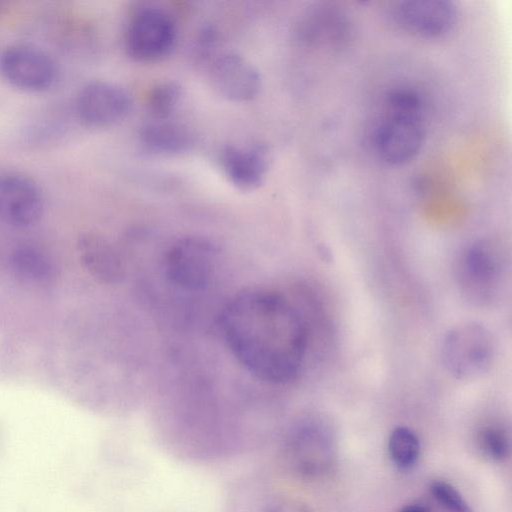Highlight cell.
<instances>
[{
    "label": "cell",
    "mask_w": 512,
    "mask_h": 512,
    "mask_svg": "<svg viewBox=\"0 0 512 512\" xmlns=\"http://www.w3.org/2000/svg\"><path fill=\"white\" fill-rule=\"evenodd\" d=\"M182 96L181 87L174 81L155 84L147 95V109L156 120L169 119Z\"/></svg>",
    "instance_id": "cell-19"
},
{
    "label": "cell",
    "mask_w": 512,
    "mask_h": 512,
    "mask_svg": "<svg viewBox=\"0 0 512 512\" xmlns=\"http://www.w3.org/2000/svg\"><path fill=\"white\" fill-rule=\"evenodd\" d=\"M263 512H307L302 506L289 501H275L267 505Z\"/></svg>",
    "instance_id": "cell-22"
},
{
    "label": "cell",
    "mask_w": 512,
    "mask_h": 512,
    "mask_svg": "<svg viewBox=\"0 0 512 512\" xmlns=\"http://www.w3.org/2000/svg\"><path fill=\"white\" fill-rule=\"evenodd\" d=\"M332 444L329 427L319 421L309 420L301 423L292 432L288 452L292 463L300 472L313 474L329 464Z\"/></svg>",
    "instance_id": "cell-12"
},
{
    "label": "cell",
    "mask_w": 512,
    "mask_h": 512,
    "mask_svg": "<svg viewBox=\"0 0 512 512\" xmlns=\"http://www.w3.org/2000/svg\"><path fill=\"white\" fill-rule=\"evenodd\" d=\"M212 89L221 97L233 102L250 101L261 88L258 69L245 57L228 52L218 56L209 69Z\"/></svg>",
    "instance_id": "cell-10"
},
{
    "label": "cell",
    "mask_w": 512,
    "mask_h": 512,
    "mask_svg": "<svg viewBox=\"0 0 512 512\" xmlns=\"http://www.w3.org/2000/svg\"><path fill=\"white\" fill-rule=\"evenodd\" d=\"M503 258L498 249L484 241L468 246L456 265V279L464 296L477 304L493 300L503 279Z\"/></svg>",
    "instance_id": "cell-4"
},
{
    "label": "cell",
    "mask_w": 512,
    "mask_h": 512,
    "mask_svg": "<svg viewBox=\"0 0 512 512\" xmlns=\"http://www.w3.org/2000/svg\"><path fill=\"white\" fill-rule=\"evenodd\" d=\"M482 453L494 461L503 460L509 453V442L506 435L495 428H485L478 437Z\"/></svg>",
    "instance_id": "cell-20"
},
{
    "label": "cell",
    "mask_w": 512,
    "mask_h": 512,
    "mask_svg": "<svg viewBox=\"0 0 512 512\" xmlns=\"http://www.w3.org/2000/svg\"><path fill=\"white\" fill-rule=\"evenodd\" d=\"M425 137V106L421 95L408 87L390 90L373 128L374 152L386 164L401 166L417 156Z\"/></svg>",
    "instance_id": "cell-2"
},
{
    "label": "cell",
    "mask_w": 512,
    "mask_h": 512,
    "mask_svg": "<svg viewBox=\"0 0 512 512\" xmlns=\"http://www.w3.org/2000/svg\"><path fill=\"white\" fill-rule=\"evenodd\" d=\"M219 325L232 355L255 378L285 384L301 372L307 326L283 295L265 289L240 292L222 309Z\"/></svg>",
    "instance_id": "cell-1"
},
{
    "label": "cell",
    "mask_w": 512,
    "mask_h": 512,
    "mask_svg": "<svg viewBox=\"0 0 512 512\" xmlns=\"http://www.w3.org/2000/svg\"><path fill=\"white\" fill-rule=\"evenodd\" d=\"M220 163L231 184L240 190H253L266 176L269 165L268 150L262 144H229L221 151Z\"/></svg>",
    "instance_id": "cell-13"
},
{
    "label": "cell",
    "mask_w": 512,
    "mask_h": 512,
    "mask_svg": "<svg viewBox=\"0 0 512 512\" xmlns=\"http://www.w3.org/2000/svg\"><path fill=\"white\" fill-rule=\"evenodd\" d=\"M389 16L402 30L425 38H440L457 23L458 9L448 0H404L393 2Z\"/></svg>",
    "instance_id": "cell-7"
},
{
    "label": "cell",
    "mask_w": 512,
    "mask_h": 512,
    "mask_svg": "<svg viewBox=\"0 0 512 512\" xmlns=\"http://www.w3.org/2000/svg\"><path fill=\"white\" fill-rule=\"evenodd\" d=\"M351 27L344 12L333 6H319L309 11L300 24L303 41L325 48H341L350 37Z\"/></svg>",
    "instance_id": "cell-14"
},
{
    "label": "cell",
    "mask_w": 512,
    "mask_h": 512,
    "mask_svg": "<svg viewBox=\"0 0 512 512\" xmlns=\"http://www.w3.org/2000/svg\"><path fill=\"white\" fill-rule=\"evenodd\" d=\"M399 512H428L427 509L418 504L404 506Z\"/></svg>",
    "instance_id": "cell-23"
},
{
    "label": "cell",
    "mask_w": 512,
    "mask_h": 512,
    "mask_svg": "<svg viewBox=\"0 0 512 512\" xmlns=\"http://www.w3.org/2000/svg\"><path fill=\"white\" fill-rule=\"evenodd\" d=\"M431 493L449 512H472L462 495L452 485L436 481L431 484Z\"/></svg>",
    "instance_id": "cell-21"
},
{
    "label": "cell",
    "mask_w": 512,
    "mask_h": 512,
    "mask_svg": "<svg viewBox=\"0 0 512 512\" xmlns=\"http://www.w3.org/2000/svg\"><path fill=\"white\" fill-rule=\"evenodd\" d=\"M10 265L14 273L24 281L46 284L55 276V266L50 257L34 245H20L10 255Z\"/></svg>",
    "instance_id": "cell-17"
},
{
    "label": "cell",
    "mask_w": 512,
    "mask_h": 512,
    "mask_svg": "<svg viewBox=\"0 0 512 512\" xmlns=\"http://www.w3.org/2000/svg\"><path fill=\"white\" fill-rule=\"evenodd\" d=\"M80 262L87 272L102 283H116L123 276V262L111 243L105 238L85 233L77 240Z\"/></svg>",
    "instance_id": "cell-15"
},
{
    "label": "cell",
    "mask_w": 512,
    "mask_h": 512,
    "mask_svg": "<svg viewBox=\"0 0 512 512\" xmlns=\"http://www.w3.org/2000/svg\"><path fill=\"white\" fill-rule=\"evenodd\" d=\"M0 70L13 86L28 91H42L54 80V62L43 51L25 45L7 48L0 56Z\"/></svg>",
    "instance_id": "cell-8"
},
{
    "label": "cell",
    "mask_w": 512,
    "mask_h": 512,
    "mask_svg": "<svg viewBox=\"0 0 512 512\" xmlns=\"http://www.w3.org/2000/svg\"><path fill=\"white\" fill-rule=\"evenodd\" d=\"M177 36L176 25L168 12L146 7L131 18L125 35L127 53L139 62H154L170 53Z\"/></svg>",
    "instance_id": "cell-6"
},
{
    "label": "cell",
    "mask_w": 512,
    "mask_h": 512,
    "mask_svg": "<svg viewBox=\"0 0 512 512\" xmlns=\"http://www.w3.org/2000/svg\"><path fill=\"white\" fill-rule=\"evenodd\" d=\"M215 245L202 236L177 239L165 255V274L171 283L188 291L204 289L215 270Z\"/></svg>",
    "instance_id": "cell-5"
},
{
    "label": "cell",
    "mask_w": 512,
    "mask_h": 512,
    "mask_svg": "<svg viewBox=\"0 0 512 512\" xmlns=\"http://www.w3.org/2000/svg\"><path fill=\"white\" fill-rule=\"evenodd\" d=\"M42 212V194L31 179L14 173L0 174L1 220L14 227H29Z\"/></svg>",
    "instance_id": "cell-11"
},
{
    "label": "cell",
    "mask_w": 512,
    "mask_h": 512,
    "mask_svg": "<svg viewBox=\"0 0 512 512\" xmlns=\"http://www.w3.org/2000/svg\"><path fill=\"white\" fill-rule=\"evenodd\" d=\"M79 118L92 127H107L123 120L130 112L131 99L120 86L107 81H92L80 91Z\"/></svg>",
    "instance_id": "cell-9"
},
{
    "label": "cell",
    "mask_w": 512,
    "mask_h": 512,
    "mask_svg": "<svg viewBox=\"0 0 512 512\" xmlns=\"http://www.w3.org/2000/svg\"><path fill=\"white\" fill-rule=\"evenodd\" d=\"M391 459L401 469H409L417 462L420 442L417 435L407 427L395 428L388 440Z\"/></svg>",
    "instance_id": "cell-18"
},
{
    "label": "cell",
    "mask_w": 512,
    "mask_h": 512,
    "mask_svg": "<svg viewBox=\"0 0 512 512\" xmlns=\"http://www.w3.org/2000/svg\"><path fill=\"white\" fill-rule=\"evenodd\" d=\"M493 357V337L480 323L459 324L444 338L443 363L446 369L460 380H472L486 373Z\"/></svg>",
    "instance_id": "cell-3"
},
{
    "label": "cell",
    "mask_w": 512,
    "mask_h": 512,
    "mask_svg": "<svg viewBox=\"0 0 512 512\" xmlns=\"http://www.w3.org/2000/svg\"><path fill=\"white\" fill-rule=\"evenodd\" d=\"M139 136L148 151L160 155L187 152L194 142L188 127L169 119H152L142 126Z\"/></svg>",
    "instance_id": "cell-16"
}]
</instances>
